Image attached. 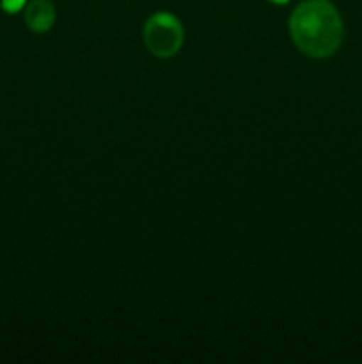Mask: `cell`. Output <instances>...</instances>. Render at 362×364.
<instances>
[{"label":"cell","instance_id":"3","mask_svg":"<svg viewBox=\"0 0 362 364\" xmlns=\"http://www.w3.org/2000/svg\"><path fill=\"white\" fill-rule=\"evenodd\" d=\"M25 21L34 32H46L55 21V9L48 0H32L25 7Z\"/></svg>","mask_w":362,"mask_h":364},{"label":"cell","instance_id":"5","mask_svg":"<svg viewBox=\"0 0 362 364\" xmlns=\"http://www.w3.org/2000/svg\"><path fill=\"white\" fill-rule=\"evenodd\" d=\"M270 2H273V4H287V2H290V0H270Z\"/></svg>","mask_w":362,"mask_h":364},{"label":"cell","instance_id":"4","mask_svg":"<svg viewBox=\"0 0 362 364\" xmlns=\"http://www.w3.org/2000/svg\"><path fill=\"white\" fill-rule=\"evenodd\" d=\"M25 4L27 0H2V9L6 13H18L20 9H23Z\"/></svg>","mask_w":362,"mask_h":364},{"label":"cell","instance_id":"1","mask_svg":"<svg viewBox=\"0 0 362 364\" xmlns=\"http://www.w3.org/2000/svg\"><path fill=\"white\" fill-rule=\"evenodd\" d=\"M291 39L309 57H329L343 41V21L329 0L300 4L290 18Z\"/></svg>","mask_w":362,"mask_h":364},{"label":"cell","instance_id":"2","mask_svg":"<svg viewBox=\"0 0 362 364\" xmlns=\"http://www.w3.org/2000/svg\"><path fill=\"white\" fill-rule=\"evenodd\" d=\"M144 41L156 57H172L183 45V27L169 13H156L146 21Z\"/></svg>","mask_w":362,"mask_h":364}]
</instances>
